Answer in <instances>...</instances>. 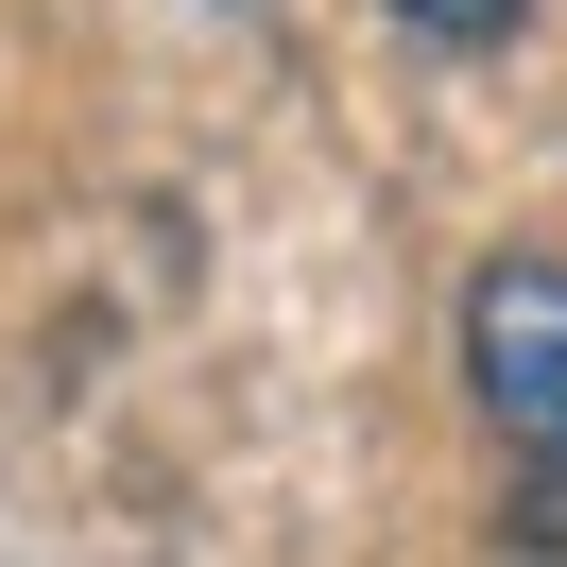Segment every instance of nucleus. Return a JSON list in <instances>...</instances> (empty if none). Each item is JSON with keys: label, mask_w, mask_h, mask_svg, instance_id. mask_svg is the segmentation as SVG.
<instances>
[{"label": "nucleus", "mask_w": 567, "mask_h": 567, "mask_svg": "<svg viewBox=\"0 0 567 567\" xmlns=\"http://www.w3.org/2000/svg\"><path fill=\"white\" fill-rule=\"evenodd\" d=\"M464 395H482V430L567 498V258L516 241V258L464 276Z\"/></svg>", "instance_id": "f257e3e1"}, {"label": "nucleus", "mask_w": 567, "mask_h": 567, "mask_svg": "<svg viewBox=\"0 0 567 567\" xmlns=\"http://www.w3.org/2000/svg\"><path fill=\"white\" fill-rule=\"evenodd\" d=\"M533 0H395V35H430V52H498Z\"/></svg>", "instance_id": "f03ea898"}]
</instances>
